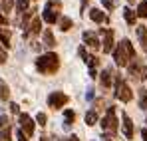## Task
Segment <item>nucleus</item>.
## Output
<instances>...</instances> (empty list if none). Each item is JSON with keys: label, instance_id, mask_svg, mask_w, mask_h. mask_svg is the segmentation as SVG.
Wrapping results in <instances>:
<instances>
[{"label": "nucleus", "instance_id": "nucleus-43", "mask_svg": "<svg viewBox=\"0 0 147 141\" xmlns=\"http://www.w3.org/2000/svg\"><path fill=\"white\" fill-rule=\"evenodd\" d=\"M129 2H133V0H129Z\"/></svg>", "mask_w": 147, "mask_h": 141}, {"label": "nucleus", "instance_id": "nucleus-6", "mask_svg": "<svg viewBox=\"0 0 147 141\" xmlns=\"http://www.w3.org/2000/svg\"><path fill=\"white\" fill-rule=\"evenodd\" d=\"M20 129L24 131L26 135H32L34 133V121L30 119L28 113H20Z\"/></svg>", "mask_w": 147, "mask_h": 141}, {"label": "nucleus", "instance_id": "nucleus-40", "mask_svg": "<svg viewBox=\"0 0 147 141\" xmlns=\"http://www.w3.org/2000/svg\"><path fill=\"white\" fill-rule=\"evenodd\" d=\"M141 135H143V141H147V129H143V131H141Z\"/></svg>", "mask_w": 147, "mask_h": 141}, {"label": "nucleus", "instance_id": "nucleus-13", "mask_svg": "<svg viewBox=\"0 0 147 141\" xmlns=\"http://www.w3.org/2000/svg\"><path fill=\"white\" fill-rule=\"evenodd\" d=\"M101 86H103V88H109V86H111V70L101 72Z\"/></svg>", "mask_w": 147, "mask_h": 141}, {"label": "nucleus", "instance_id": "nucleus-27", "mask_svg": "<svg viewBox=\"0 0 147 141\" xmlns=\"http://www.w3.org/2000/svg\"><path fill=\"white\" fill-rule=\"evenodd\" d=\"M98 64H99V60L96 58V56H90V58H88V66H90V70H96Z\"/></svg>", "mask_w": 147, "mask_h": 141}, {"label": "nucleus", "instance_id": "nucleus-16", "mask_svg": "<svg viewBox=\"0 0 147 141\" xmlns=\"http://www.w3.org/2000/svg\"><path fill=\"white\" fill-rule=\"evenodd\" d=\"M96 121H98V113H96V109H92V111L86 113V123H88V125H96Z\"/></svg>", "mask_w": 147, "mask_h": 141}, {"label": "nucleus", "instance_id": "nucleus-33", "mask_svg": "<svg viewBox=\"0 0 147 141\" xmlns=\"http://www.w3.org/2000/svg\"><path fill=\"white\" fill-rule=\"evenodd\" d=\"M6 58H8V56H6V50H4V48H0V64H4V62H6Z\"/></svg>", "mask_w": 147, "mask_h": 141}, {"label": "nucleus", "instance_id": "nucleus-28", "mask_svg": "<svg viewBox=\"0 0 147 141\" xmlns=\"http://www.w3.org/2000/svg\"><path fill=\"white\" fill-rule=\"evenodd\" d=\"M137 36H139V40H145L147 38V28L145 26H139V28H137Z\"/></svg>", "mask_w": 147, "mask_h": 141}, {"label": "nucleus", "instance_id": "nucleus-21", "mask_svg": "<svg viewBox=\"0 0 147 141\" xmlns=\"http://www.w3.org/2000/svg\"><path fill=\"white\" fill-rule=\"evenodd\" d=\"M28 4H30V0H16V12L28 10Z\"/></svg>", "mask_w": 147, "mask_h": 141}, {"label": "nucleus", "instance_id": "nucleus-32", "mask_svg": "<svg viewBox=\"0 0 147 141\" xmlns=\"http://www.w3.org/2000/svg\"><path fill=\"white\" fill-rule=\"evenodd\" d=\"M101 2H103V6H105L107 10H111V8H113V4H115L113 0H101Z\"/></svg>", "mask_w": 147, "mask_h": 141}, {"label": "nucleus", "instance_id": "nucleus-26", "mask_svg": "<svg viewBox=\"0 0 147 141\" xmlns=\"http://www.w3.org/2000/svg\"><path fill=\"white\" fill-rule=\"evenodd\" d=\"M30 30H32V34H38V32H40V20H38V18H32Z\"/></svg>", "mask_w": 147, "mask_h": 141}, {"label": "nucleus", "instance_id": "nucleus-30", "mask_svg": "<svg viewBox=\"0 0 147 141\" xmlns=\"http://www.w3.org/2000/svg\"><path fill=\"white\" fill-rule=\"evenodd\" d=\"M36 121H38L40 125H46V113H38V115H36Z\"/></svg>", "mask_w": 147, "mask_h": 141}, {"label": "nucleus", "instance_id": "nucleus-8", "mask_svg": "<svg viewBox=\"0 0 147 141\" xmlns=\"http://www.w3.org/2000/svg\"><path fill=\"white\" fill-rule=\"evenodd\" d=\"M123 135H125L127 139L133 137V121L127 117V113H123Z\"/></svg>", "mask_w": 147, "mask_h": 141}, {"label": "nucleus", "instance_id": "nucleus-1", "mask_svg": "<svg viewBox=\"0 0 147 141\" xmlns=\"http://www.w3.org/2000/svg\"><path fill=\"white\" fill-rule=\"evenodd\" d=\"M113 58H115V64H117V66H127V64L135 58V50H133L131 42H129L127 38L119 42L117 50L113 52Z\"/></svg>", "mask_w": 147, "mask_h": 141}, {"label": "nucleus", "instance_id": "nucleus-18", "mask_svg": "<svg viewBox=\"0 0 147 141\" xmlns=\"http://www.w3.org/2000/svg\"><path fill=\"white\" fill-rule=\"evenodd\" d=\"M0 42L6 48L10 46V32H8V30H2V28H0Z\"/></svg>", "mask_w": 147, "mask_h": 141}, {"label": "nucleus", "instance_id": "nucleus-9", "mask_svg": "<svg viewBox=\"0 0 147 141\" xmlns=\"http://www.w3.org/2000/svg\"><path fill=\"white\" fill-rule=\"evenodd\" d=\"M84 42L90 48H99V40L96 36V32H84Z\"/></svg>", "mask_w": 147, "mask_h": 141}, {"label": "nucleus", "instance_id": "nucleus-36", "mask_svg": "<svg viewBox=\"0 0 147 141\" xmlns=\"http://www.w3.org/2000/svg\"><path fill=\"white\" fill-rule=\"evenodd\" d=\"M86 97H88V99H90V101H92V99H94V90H92V88H90V90H88V94H86Z\"/></svg>", "mask_w": 147, "mask_h": 141}, {"label": "nucleus", "instance_id": "nucleus-23", "mask_svg": "<svg viewBox=\"0 0 147 141\" xmlns=\"http://www.w3.org/2000/svg\"><path fill=\"white\" fill-rule=\"evenodd\" d=\"M12 4H14V0H0V10L10 12L12 10Z\"/></svg>", "mask_w": 147, "mask_h": 141}, {"label": "nucleus", "instance_id": "nucleus-2", "mask_svg": "<svg viewBox=\"0 0 147 141\" xmlns=\"http://www.w3.org/2000/svg\"><path fill=\"white\" fill-rule=\"evenodd\" d=\"M36 68L40 74H56L58 68H60V58L56 56V54H44V56H40L38 60H36Z\"/></svg>", "mask_w": 147, "mask_h": 141}, {"label": "nucleus", "instance_id": "nucleus-34", "mask_svg": "<svg viewBox=\"0 0 147 141\" xmlns=\"http://www.w3.org/2000/svg\"><path fill=\"white\" fill-rule=\"evenodd\" d=\"M139 78H141V80H147V68H145V66H141V72H139Z\"/></svg>", "mask_w": 147, "mask_h": 141}, {"label": "nucleus", "instance_id": "nucleus-10", "mask_svg": "<svg viewBox=\"0 0 147 141\" xmlns=\"http://www.w3.org/2000/svg\"><path fill=\"white\" fill-rule=\"evenodd\" d=\"M42 16H44V20H46L48 24L58 22V12H56V10H52V6H48V4H46V8H44V14H42Z\"/></svg>", "mask_w": 147, "mask_h": 141}, {"label": "nucleus", "instance_id": "nucleus-15", "mask_svg": "<svg viewBox=\"0 0 147 141\" xmlns=\"http://www.w3.org/2000/svg\"><path fill=\"white\" fill-rule=\"evenodd\" d=\"M8 97H10V90H8V86L0 80V99H4V101H6Z\"/></svg>", "mask_w": 147, "mask_h": 141}, {"label": "nucleus", "instance_id": "nucleus-39", "mask_svg": "<svg viewBox=\"0 0 147 141\" xmlns=\"http://www.w3.org/2000/svg\"><path fill=\"white\" fill-rule=\"evenodd\" d=\"M86 4H88V0H82V10H80V12H84V8H86Z\"/></svg>", "mask_w": 147, "mask_h": 141}, {"label": "nucleus", "instance_id": "nucleus-11", "mask_svg": "<svg viewBox=\"0 0 147 141\" xmlns=\"http://www.w3.org/2000/svg\"><path fill=\"white\" fill-rule=\"evenodd\" d=\"M90 18H92L94 22H107V18H105V14H103L101 10H96V8H94V10L90 12Z\"/></svg>", "mask_w": 147, "mask_h": 141}, {"label": "nucleus", "instance_id": "nucleus-42", "mask_svg": "<svg viewBox=\"0 0 147 141\" xmlns=\"http://www.w3.org/2000/svg\"><path fill=\"white\" fill-rule=\"evenodd\" d=\"M68 141H80V139H78V137H74V135H72V137H70Z\"/></svg>", "mask_w": 147, "mask_h": 141}, {"label": "nucleus", "instance_id": "nucleus-38", "mask_svg": "<svg viewBox=\"0 0 147 141\" xmlns=\"http://www.w3.org/2000/svg\"><path fill=\"white\" fill-rule=\"evenodd\" d=\"M141 46H143V50L147 52V38H145V40H141Z\"/></svg>", "mask_w": 147, "mask_h": 141}, {"label": "nucleus", "instance_id": "nucleus-7", "mask_svg": "<svg viewBox=\"0 0 147 141\" xmlns=\"http://www.w3.org/2000/svg\"><path fill=\"white\" fill-rule=\"evenodd\" d=\"M113 48V30H103V52L109 54Z\"/></svg>", "mask_w": 147, "mask_h": 141}, {"label": "nucleus", "instance_id": "nucleus-12", "mask_svg": "<svg viewBox=\"0 0 147 141\" xmlns=\"http://www.w3.org/2000/svg\"><path fill=\"white\" fill-rule=\"evenodd\" d=\"M123 18L127 24H135V18H137V12H133L131 8H125L123 10Z\"/></svg>", "mask_w": 147, "mask_h": 141}, {"label": "nucleus", "instance_id": "nucleus-22", "mask_svg": "<svg viewBox=\"0 0 147 141\" xmlns=\"http://www.w3.org/2000/svg\"><path fill=\"white\" fill-rule=\"evenodd\" d=\"M72 28V20L70 18H60V30L62 32H66V30H70Z\"/></svg>", "mask_w": 147, "mask_h": 141}, {"label": "nucleus", "instance_id": "nucleus-31", "mask_svg": "<svg viewBox=\"0 0 147 141\" xmlns=\"http://www.w3.org/2000/svg\"><path fill=\"white\" fill-rule=\"evenodd\" d=\"M16 137H18V141H28V139H26V133L22 131V129H18V131H16Z\"/></svg>", "mask_w": 147, "mask_h": 141}, {"label": "nucleus", "instance_id": "nucleus-35", "mask_svg": "<svg viewBox=\"0 0 147 141\" xmlns=\"http://www.w3.org/2000/svg\"><path fill=\"white\" fill-rule=\"evenodd\" d=\"M6 123H8V117L6 115H0V127H6Z\"/></svg>", "mask_w": 147, "mask_h": 141}, {"label": "nucleus", "instance_id": "nucleus-24", "mask_svg": "<svg viewBox=\"0 0 147 141\" xmlns=\"http://www.w3.org/2000/svg\"><path fill=\"white\" fill-rule=\"evenodd\" d=\"M139 72H141V66L139 64H129V74L133 78H139Z\"/></svg>", "mask_w": 147, "mask_h": 141}, {"label": "nucleus", "instance_id": "nucleus-29", "mask_svg": "<svg viewBox=\"0 0 147 141\" xmlns=\"http://www.w3.org/2000/svg\"><path fill=\"white\" fill-rule=\"evenodd\" d=\"M78 54H80V58H82L84 62H88V58H90V56L86 54V48H84V46H80V50H78Z\"/></svg>", "mask_w": 147, "mask_h": 141}, {"label": "nucleus", "instance_id": "nucleus-5", "mask_svg": "<svg viewBox=\"0 0 147 141\" xmlns=\"http://www.w3.org/2000/svg\"><path fill=\"white\" fill-rule=\"evenodd\" d=\"M68 103V95L62 94V92H52L48 95V105L50 107H54V109H58V107H62V105H66Z\"/></svg>", "mask_w": 147, "mask_h": 141}, {"label": "nucleus", "instance_id": "nucleus-20", "mask_svg": "<svg viewBox=\"0 0 147 141\" xmlns=\"http://www.w3.org/2000/svg\"><path fill=\"white\" fill-rule=\"evenodd\" d=\"M64 115H66V125H64V127H66V129H70V123L74 121L76 113H74L72 109H66V111H64Z\"/></svg>", "mask_w": 147, "mask_h": 141}, {"label": "nucleus", "instance_id": "nucleus-4", "mask_svg": "<svg viewBox=\"0 0 147 141\" xmlns=\"http://www.w3.org/2000/svg\"><path fill=\"white\" fill-rule=\"evenodd\" d=\"M115 97H117V99H121V101H131V97H133L131 88L123 82L121 78H117V80H115Z\"/></svg>", "mask_w": 147, "mask_h": 141}, {"label": "nucleus", "instance_id": "nucleus-14", "mask_svg": "<svg viewBox=\"0 0 147 141\" xmlns=\"http://www.w3.org/2000/svg\"><path fill=\"white\" fill-rule=\"evenodd\" d=\"M42 38H44V44H46L48 48H54V46H56V40H54V34H52L50 30H46V32L42 34Z\"/></svg>", "mask_w": 147, "mask_h": 141}, {"label": "nucleus", "instance_id": "nucleus-44", "mask_svg": "<svg viewBox=\"0 0 147 141\" xmlns=\"http://www.w3.org/2000/svg\"><path fill=\"white\" fill-rule=\"evenodd\" d=\"M94 141H96V139H94Z\"/></svg>", "mask_w": 147, "mask_h": 141}, {"label": "nucleus", "instance_id": "nucleus-41", "mask_svg": "<svg viewBox=\"0 0 147 141\" xmlns=\"http://www.w3.org/2000/svg\"><path fill=\"white\" fill-rule=\"evenodd\" d=\"M0 24H6V18H4V14H0Z\"/></svg>", "mask_w": 147, "mask_h": 141}, {"label": "nucleus", "instance_id": "nucleus-17", "mask_svg": "<svg viewBox=\"0 0 147 141\" xmlns=\"http://www.w3.org/2000/svg\"><path fill=\"white\" fill-rule=\"evenodd\" d=\"M0 141H12V127H4L0 131Z\"/></svg>", "mask_w": 147, "mask_h": 141}, {"label": "nucleus", "instance_id": "nucleus-19", "mask_svg": "<svg viewBox=\"0 0 147 141\" xmlns=\"http://www.w3.org/2000/svg\"><path fill=\"white\" fill-rule=\"evenodd\" d=\"M139 107L147 109V90H139Z\"/></svg>", "mask_w": 147, "mask_h": 141}, {"label": "nucleus", "instance_id": "nucleus-37", "mask_svg": "<svg viewBox=\"0 0 147 141\" xmlns=\"http://www.w3.org/2000/svg\"><path fill=\"white\" fill-rule=\"evenodd\" d=\"M10 109H12V111H14V113H18V111H20V107H18V105H16V103H12V105H10Z\"/></svg>", "mask_w": 147, "mask_h": 141}, {"label": "nucleus", "instance_id": "nucleus-3", "mask_svg": "<svg viewBox=\"0 0 147 141\" xmlns=\"http://www.w3.org/2000/svg\"><path fill=\"white\" fill-rule=\"evenodd\" d=\"M101 127H103L109 135H113V133H115V129H117V119H115V107H113V105L107 109L105 117L101 119Z\"/></svg>", "mask_w": 147, "mask_h": 141}, {"label": "nucleus", "instance_id": "nucleus-25", "mask_svg": "<svg viewBox=\"0 0 147 141\" xmlns=\"http://www.w3.org/2000/svg\"><path fill=\"white\" fill-rule=\"evenodd\" d=\"M137 16H141V18H147V2H141V4L137 6Z\"/></svg>", "mask_w": 147, "mask_h": 141}]
</instances>
